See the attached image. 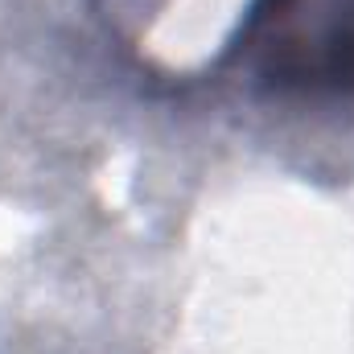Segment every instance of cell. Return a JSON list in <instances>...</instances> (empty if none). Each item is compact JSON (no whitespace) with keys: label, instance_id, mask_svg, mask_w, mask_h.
Here are the masks:
<instances>
[{"label":"cell","instance_id":"cell-1","mask_svg":"<svg viewBox=\"0 0 354 354\" xmlns=\"http://www.w3.org/2000/svg\"><path fill=\"white\" fill-rule=\"evenodd\" d=\"M210 71L272 99H354V0H248Z\"/></svg>","mask_w":354,"mask_h":354}]
</instances>
